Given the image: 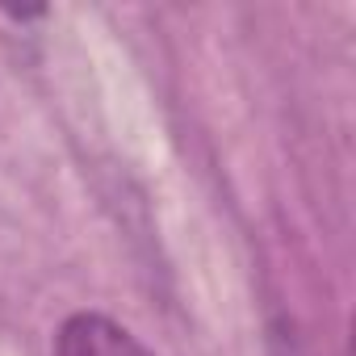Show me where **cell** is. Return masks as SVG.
Wrapping results in <instances>:
<instances>
[{"instance_id":"obj_2","label":"cell","mask_w":356,"mask_h":356,"mask_svg":"<svg viewBox=\"0 0 356 356\" xmlns=\"http://www.w3.org/2000/svg\"><path fill=\"white\" fill-rule=\"evenodd\" d=\"M289 356H298V352H289Z\"/></svg>"},{"instance_id":"obj_1","label":"cell","mask_w":356,"mask_h":356,"mask_svg":"<svg viewBox=\"0 0 356 356\" xmlns=\"http://www.w3.org/2000/svg\"><path fill=\"white\" fill-rule=\"evenodd\" d=\"M55 356H151L122 323L80 310L55 335Z\"/></svg>"}]
</instances>
